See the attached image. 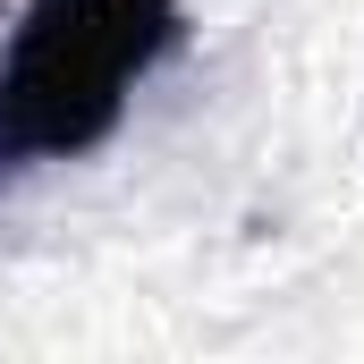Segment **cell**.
I'll use <instances>...</instances> for the list:
<instances>
[{"label":"cell","instance_id":"1","mask_svg":"<svg viewBox=\"0 0 364 364\" xmlns=\"http://www.w3.org/2000/svg\"><path fill=\"white\" fill-rule=\"evenodd\" d=\"M178 51V0H17L0 43V178L102 153L136 85Z\"/></svg>","mask_w":364,"mask_h":364}]
</instances>
